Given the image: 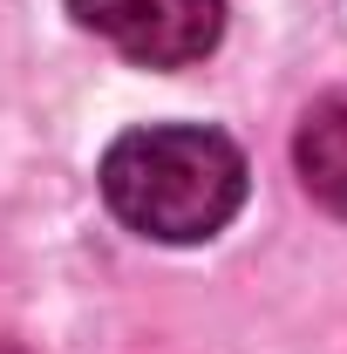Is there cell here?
I'll return each instance as SVG.
<instances>
[{
    "mask_svg": "<svg viewBox=\"0 0 347 354\" xmlns=\"http://www.w3.org/2000/svg\"><path fill=\"white\" fill-rule=\"evenodd\" d=\"M102 205L157 245H205L245 205V150L205 123H143L102 150Z\"/></svg>",
    "mask_w": 347,
    "mask_h": 354,
    "instance_id": "6da1fadb",
    "label": "cell"
},
{
    "mask_svg": "<svg viewBox=\"0 0 347 354\" xmlns=\"http://www.w3.org/2000/svg\"><path fill=\"white\" fill-rule=\"evenodd\" d=\"M68 14L136 68H191L225 41V0H68Z\"/></svg>",
    "mask_w": 347,
    "mask_h": 354,
    "instance_id": "7a4b0ae2",
    "label": "cell"
},
{
    "mask_svg": "<svg viewBox=\"0 0 347 354\" xmlns=\"http://www.w3.org/2000/svg\"><path fill=\"white\" fill-rule=\"evenodd\" d=\"M293 171L320 212L347 218V88L320 95L293 130Z\"/></svg>",
    "mask_w": 347,
    "mask_h": 354,
    "instance_id": "3957f363",
    "label": "cell"
}]
</instances>
